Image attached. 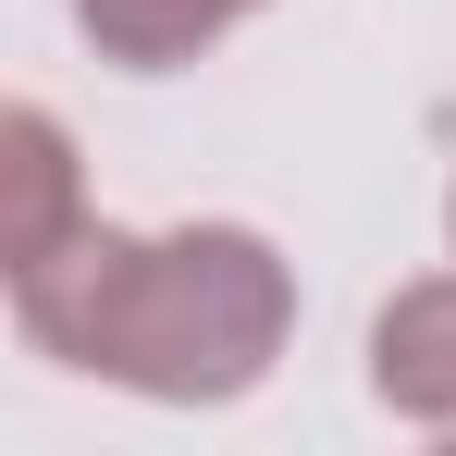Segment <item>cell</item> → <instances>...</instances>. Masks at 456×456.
Returning <instances> with one entry per match:
<instances>
[{
	"mask_svg": "<svg viewBox=\"0 0 456 456\" xmlns=\"http://www.w3.org/2000/svg\"><path fill=\"white\" fill-rule=\"evenodd\" d=\"M75 223H86V173H75V136H62V111L12 99V111H0V272L50 259Z\"/></svg>",
	"mask_w": 456,
	"mask_h": 456,
	"instance_id": "obj_2",
	"label": "cell"
},
{
	"mask_svg": "<svg viewBox=\"0 0 456 456\" xmlns=\"http://www.w3.org/2000/svg\"><path fill=\"white\" fill-rule=\"evenodd\" d=\"M370 395L419 432H456V272L395 284L370 321Z\"/></svg>",
	"mask_w": 456,
	"mask_h": 456,
	"instance_id": "obj_3",
	"label": "cell"
},
{
	"mask_svg": "<svg viewBox=\"0 0 456 456\" xmlns=\"http://www.w3.org/2000/svg\"><path fill=\"white\" fill-rule=\"evenodd\" d=\"M37 358L86 382H124L149 407H234L297 346V259L259 223H99L86 210L50 259L0 272Z\"/></svg>",
	"mask_w": 456,
	"mask_h": 456,
	"instance_id": "obj_1",
	"label": "cell"
},
{
	"mask_svg": "<svg viewBox=\"0 0 456 456\" xmlns=\"http://www.w3.org/2000/svg\"><path fill=\"white\" fill-rule=\"evenodd\" d=\"M444 234H456V198H444Z\"/></svg>",
	"mask_w": 456,
	"mask_h": 456,
	"instance_id": "obj_5",
	"label": "cell"
},
{
	"mask_svg": "<svg viewBox=\"0 0 456 456\" xmlns=\"http://www.w3.org/2000/svg\"><path fill=\"white\" fill-rule=\"evenodd\" d=\"M247 12H272V0H247Z\"/></svg>",
	"mask_w": 456,
	"mask_h": 456,
	"instance_id": "obj_6",
	"label": "cell"
},
{
	"mask_svg": "<svg viewBox=\"0 0 456 456\" xmlns=\"http://www.w3.org/2000/svg\"><path fill=\"white\" fill-rule=\"evenodd\" d=\"M75 25L111 75H185L247 25V0H75Z\"/></svg>",
	"mask_w": 456,
	"mask_h": 456,
	"instance_id": "obj_4",
	"label": "cell"
}]
</instances>
